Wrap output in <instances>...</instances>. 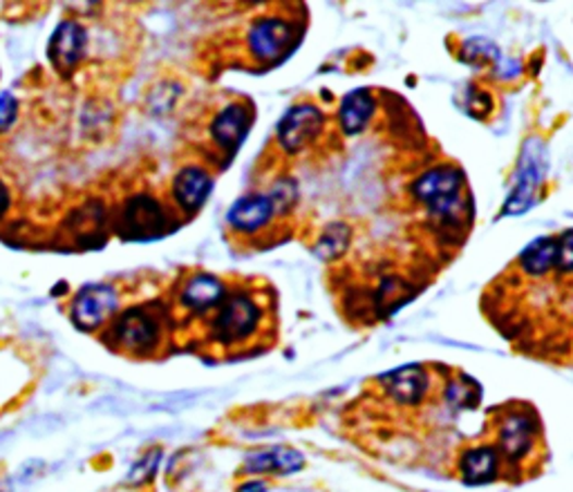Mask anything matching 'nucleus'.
<instances>
[{"label": "nucleus", "mask_w": 573, "mask_h": 492, "mask_svg": "<svg viewBox=\"0 0 573 492\" xmlns=\"http://www.w3.org/2000/svg\"><path fill=\"white\" fill-rule=\"evenodd\" d=\"M413 195L426 211L443 224H460L468 204L464 201V175L458 167H435L413 184Z\"/></svg>", "instance_id": "obj_1"}, {"label": "nucleus", "mask_w": 573, "mask_h": 492, "mask_svg": "<svg viewBox=\"0 0 573 492\" xmlns=\"http://www.w3.org/2000/svg\"><path fill=\"white\" fill-rule=\"evenodd\" d=\"M263 307L247 292L227 294L211 320V339L222 347L249 341L260 327Z\"/></svg>", "instance_id": "obj_2"}, {"label": "nucleus", "mask_w": 573, "mask_h": 492, "mask_svg": "<svg viewBox=\"0 0 573 492\" xmlns=\"http://www.w3.org/2000/svg\"><path fill=\"white\" fill-rule=\"evenodd\" d=\"M106 341L129 354L146 356L157 349L161 341V327L155 316H150V311H146L144 307H133L129 311H121L112 320Z\"/></svg>", "instance_id": "obj_3"}, {"label": "nucleus", "mask_w": 573, "mask_h": 492, "mask_svg": "<svg viewBox=\"0 0 573 492\" xmlns=\"http://www.w3.org/2000/svg\"><path fill=\"white\" fill-rule=\"evenodd\" d=\"M119 307V294L112 284L93 282L81 286L70 305V318L81 332H95L103 327Z\"/></svg>", "instance_id": "obj_4"}, {"label": "nucleus", "mask_w": 573, "mask_h": 492, "mask_svg": "<svg viewBox=\"0 0 573 492\" xmlns=\"http://www.w3.org/2000/svg\"><path fill=\"white\" fill-rule=\"evenodd\" d=\"M117 231L124 239L150 242L167 233V211L150 195H135L124 204Z\"/></svg>", "instance_id": "obj_5"}, {"label": "nucleus", "mask_w": 573, "mask_h": 492, "mask_svg": "<svg viewBox=\"0 0 573 492\" xmlns=\"http://www.w3.org/2000/svg\"><path fill=\"white\" fill-rule=\"evenodd\" d=\"M534 144L536 142H531L522 155L515 186H513L511 195L507 197L502 216H522L531 207V204L536 201V195H538L540 184H542L545 173H547V159H545L542 146L538 144V148H534Z\"/></svg>", "instance_id": "obj_6"}, {"label": "nucleus", "mask_w": 573, "mask_h": 492, "mask_svg": "<svg viewBox=\"0 0 573 492\" xmlns=\"http://www.w3.org/2000/svg\"><path fill=\"white\" fill-rule=\"evenodd\" d=\"M325 128V116L314 103H298L278 123V144L284 152H301L309 148Z\"/></svg>", "instance_id": "obj_7"}, {"label": "nucleus", "mask_w": 573, "mask_h": 492, "mask_svg": "<svg viewBox=\"0 0 573 492\" xmlns=\"http://www.w3.org/2000/svg\"><path fill=\"white\" fill-rule=\"evenodd\" d=\"M292 46H294V23L284 16H263L252 25L247 34L249 54L258 63L278 61Z\"/></svg>", "instance_id": "obj_8"}, {"label": "nucleus", "mask_w": 573, "mask_h": 492, "mask_svg": "<svg viewBox=\"0 0 573 492\" xmlns=\"http://www.w3.org/2000/svg\"><path fill=\"white\" fill-rule=\"evenodd\" d=\"M86 46H88V34L84 25H78L76 21H63L50 36L48 57L52 65L68 76L70 72L76 70L81 61H84Z\"/></svg>", "instance_id": "obj_9"}, {"label": "nucleus", "mask_w": 573, "mask_h": 492, "mask_svg": "<svg viewBox=\"0 0 573 492\" xmlns=\"http://www.w3.org/2000/svg\"><path fill=\"white\" fill-rule=\"evenodd\" d=\"M252 121H254L252 108L242 101H233L224 110H220L216 119L211 121V128H209L211 139L222 152L233 155L244 142V137H247L252 128Z\"/></svg>", "instance_id": "obj_10"}, {"label": "nucleus", "mask_w": 573, "mask_h": 492, "mask_svg": "<svg viewBox=\"0 0 573 492\" xmlns=\"http://www.w3.org/2000/svg\"><path fill=\"white\" fill-rule=\"evenodd\" d=\"M498 434V453H502L509 462L517 464L531 453V447H534V441L538 436V423L524 413H511L502 419Z\"/></svg>", "instance_id": "obj_11"}, {"label": "nucleus", "mask_w": 573, "mask_h": 492, "mask_svg": "<svg viewBox=\"0 0 573 492\" xmlns=\"http://www.w3.org/2000/svg\"><path fill=\"white\" fill-rule=\"evenodd\" d=\"M428 388H430V379L422 365H405L392 369V372L383 377L386 394L405 407L419 405L426 398Z\"/></svg>", "instance_id": "obj_12"}, {"label": "nucleus", "mask_w": 573, "mask_h": 492, "mask_svg": "<svg viewBox=\"0 0 573 492\" xmlns=\"http://www.w3.org/2000/svg\"><path fill=\"white\" fill-rule=\"evenodd\" d=\"M273 216H276V209H273L269 195L249 193V195L240 197L229 209L227 222L233 231L249 235V233L265 229Z\"/></svg>", "instance_id": "obj_13"}, {"label": "nucleus", "mask_w": 573, "mask_h": 492, "mask_svg": "<svg viewBox=\"0 0 573 492\" xmlns=\"http://www.w3.org/2000/svg\"><path fill=\"white\" fill-rule=\"evenodd\" d=\"M224 298H227L224 282L211 273L191 275L186 284L182 286V294H180L182 307L195 313H207L211 309H218Z\"/></svg>", "instance_id": "obj_14"}, {"label": "nucleus", "mask_w": 573, "mask_h": 492, "mask_svg": "<svg viewBox=\"0 0 573 492\" xmlns=\"http://www.w3.org/2000/svg\"><path fill=\"white\" fill-rule=\"evenodd\" d=\"M214 188V177L202 167H186L173 180V199L184 213H195L204 207Z\"/></svg>", "instance_id": "obj_15"}, {"label": "nucleus", "mask_w": 573, "mask_h": 492, "mask_svg": "<svg viewBox=\"0 0 573 492\" xmlns=\"http://www.w3.org/2000/svg\"><path fill=\"white\" fill-rule=\"evenodd\" d=\"M305 468V457L294 447L273 445L260 453H252L244 459V472L247 475H294Z\"/></svg>", "instance_id": "obj_16"}, {"label": "nucleus", "mask_w": 573, "mask_h": 492, "mask_svg": "<svg viewBox=\"0 0 573 492\" xmlns=\"http://www.w3.org/2000/svg\"><path fill=\"white\" fill-rule=\"evenodd\" d=\"M500 470V453L493 445H477L466 450L460 459V475L468 485L493 481Z\"/></svg>", "instance_id": "obj_17"}, {"label": "nucleus", "mask_w": 573, "mask_h": 492, "mask_svg": "<svg viewBox=\"0 0 573 492\" xmlns=\"http://www.w3.org/2000/svg\"><path fill=\"white\" fill-rule=\"evenodd\" d=\"M377 110V101L370 90L358 88L345 95L341 108H339V123L345 135H358L367 128L373 114Z\"/></svg>", "instance_id": "obj_18"}, {"label": "nucleus", "mask_w": 573, "mask_h": 492, "mask_svg": "<svg viewBox=\"0 0 573 492\" xmlns=\"http://www.w3.org/2000/svg\"><path fill=\"white\" fill-rule=\"evenodd\" d=\"M558 262V239L538 237L531 242L517 258V267L528 278H545L556 269Z\"/></svg>", "instance_id": "obj_19"}, {"label": "nucleus", "mask_w": 573, "mask_h": 492, "mask_svg": "<svg viewBox=\"0 0 573 492\" xmlns=\"http://www.w3.org/2000/svg\"><path fill=\"white\" fill-rule=\"evenodd\" d=\"M350 237H352V231L348 224H343V222L330 224L322 231L318 242L314 244V254L320 260H337L348 251Z\"/></svg>", "instance_id": "obj_20"}, {"label": "nucleus", "mask_w": 573, "mask_h": 492, "mask_svg": "<svg viewBox=\"0 0 573 492\" xmlns=\"http://www.w3.org/2000/svg\"><path fill=\"white\" fill-rule=\"evenodd\" d=\"M161 459H163V450L161 447H153L148 450V453L131 468L129 477H126V485L131 488H142L146 483H150L161 466Z\"/></svg>", "instance_id": "obj_21"}, {"label": "nucleus", "mask_w": 573, "mask_h": 492, "mask_svg": "<svg viewBox=\"0 0 573 492\" xmlns=\"http://www.w3.org/2000/svg\"><path fill=\"white\" fill-rule=\"evenodd\" d=\"M273 209H276V216H284L290 213L294 207H296V199H298V184L290 177L284 180H278L276 186L271 188V193H267Z\"/></svg>", "instance_id": "obj_22"}, {"label": "nucleus", "mask_w": 573, "mask_h": 492, "mask_svg": "<svg viewBox=\"0 0 573 492\" xmlns=\"http://www.w3.org/2000/svg\"><path fill=\"white\" fill-rule=\"evenodd\" d=\"M477 398H479V392L473 381H455V383H450L446 390V401L458 409L475 407Z\"/></svg>", "instance_id": "obj_23"}, {"label": "nucleus", "mask_w": 573, "mask_h": 492, "mask_svg": "<svg viewBox=\"0 0 573 492\" xmlns=\"http://www.w3.org/2000/svg\"><path fill=\"white\" fill-rule=\"evenodd\" d=\"M462 59L468 63H490L498 59V48L484 38H471L462 48Z\"/></svg>", "instance_id": "obj_24"}, {"label": "nucleus", "mask_w": 573, "mask_h": 492, "mask_svg": "<svg viewBox=\"0 0 573 492\" xmlns=\"http://www.w3.org/2000/svg\"><path fill=\"white\" fill-rule=\"evenodd\" d=\"M556 269L560 273H573V229L564 231L558 237V262Z\"/></svg>", "instance_id": "obj_25"}, {"label": "nucleus", "mask_w": 573, "mask_h": 492, "mask_svg": "<svg viewBox=\"0 0 573 492\" xmlns=\"http://www.w3.org/2000/svg\"><path fill=\"white\" fill-rule=\"evenodd\" d=\"M19 116V101L14 95L3 93L0 95V133H5L12 128V123Z\"/></svg>", "instance_id": "obj_26"}, {"label": "nucleus", "mask_w": 573, "mask_h": 492, "mask_svg": "<svg viewBox=\"0 0 573 492\" xmlns=\"http://www.w3.org/2000/svg\"><path fill=\"white\" fill-rule=\"evenodd\" d=\"M235 492H267V483L260 479H252V481H244Z\"/></svg>", "instance_id": "obj_27"}, {"label": "nucleus", "mask_w": 573, "mask_h": 492, "mask_svg": "<svg viewBox=\"0 0 573 492\" xmlns=\"http://www.w3.org/2000/svg\"><path fill=\"white\" fill-rule=\"evenodd\" d=\"M10 204H12L10 190H8V186L3 182H0V218H5V213L10 211Z\"/></svg>", "instance_id": "obj_28"}, {"label": "nucleus", "mask_w": 573, "mask_h": 492, "mask_svg": "<svg viewBox=\"0 0 573 492\" xmlns=\"http://www.w3.org/2000/svg\"><path fill=\"white\" fill-rule=\"evenodd\" d=\"M0 492H12L10 485H8V481H0Z\"/></svg>", "instance_id": "obj_29"}]
</instances>
